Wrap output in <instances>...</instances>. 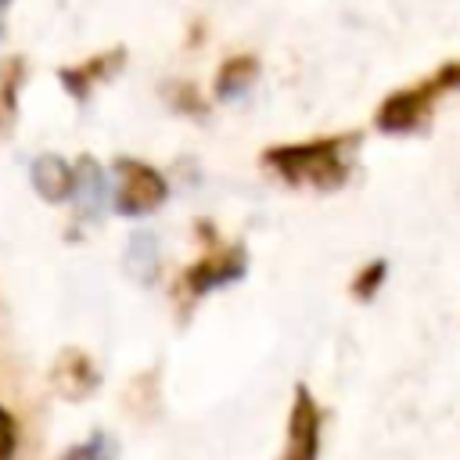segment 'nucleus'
<instances>
[{"mask_svg": "<svg viewBox=\"0 0 460 460\" xmlns=\"http://www.w3.org/2000/svg\"><path fill=\"white\" fill-rule=\"evenodd\" d=\"M356 133L316 137L298 144H273L262 151V162L288 183H305L316 190H338L349 180V147Z\"/></svg>", "mask_w": 460, "mask_h": 460, "instance_id": "nucleus-1", "label": "nucleus"}, {"mask_svg": "<svg viewBox=\"0 0 460 460\" xmlns=\"http://www.w3.org/2000/svg\"><path fill=\"white\" fill-rule=\"evenodd\" d=\"M460 90V61H446L438 65L431 75H424L420 83L413 86H402L395 93H388L377 111H374V126L388 137H402V133H417L431 111H435V101L442 93H453Z\"/></svg>", "mask_w": 460, "mask_h": 460, "instance_id": "nucleus-2", "label": "nucleus"}, {"mask_svg": "<svg viewBox=\"0 0 460 460\" xmlns=\"http://www.w3.org/2000/svg\"><path fill=\"white\" fill-rule=\"evenodd\" d=\"M111 172H115L111 205H115L119 216H147L169 198V180L140 158L122 155V158H115Z\"/></svg>", "mask_w": 460, "mask_h": 460, "instance_id": "nucleus-3", "label": "nucleus"}, {"mask_svg": "<svg viewBox=\"0 0 460 460\" xmlns=\"http://www.w3.org/2000/svg\"><path fill=\"white\" fill-rule=\"evenodd\" d=\"M320 428H323L320 402L313 399V392L305 385H295L280 460H320Z\"/></svg>", "mask_w": 460, "mask_h": 460, "instance_id": "nucleus-4", "label": "nucleus"}, {"mask_svg": "<svg viewBox=\"0 0 460 460\" xmlns=\"http://www.w3.org/2000/svg\"><path fill=\"white\" fill-rule=\"evenodd\" d=\"M122 65H126V47H108V50L90 54L86 61H75V65L58 68V83L65 86V93L72 101H86L93 93V86H101L111 75H119Z\"/></svg>", "mask_w": 460, "mask_h": 460, "instance_id": "nucleus-5", "label": "nucleus"}, {"mask_svg": "<svg viewBox=\"0 0 460 460\" xmlns=\"http://www.w3.org/2000/svg\"><path fill=\"white\" fill-rule=\"evenodd\" d=\"M58 395H65L68 402H79L86 399L97 385H101V374L93 367V359L83 352V349H65L58 359H54V374H50Z\"/></svg>", "mask_w": 460, "mask_h": 460, "instance_id": "nucleus-6", "label": "nucleus"}, {"mask_svg": "<svg viewBox=\"0 0 460 460\" xmlns=\"http://www.w3.org/2000/svg\"><path fill=\"white\" fill-rule=\"evenodd\" d=\"M241 273H244V252L234 248V252H219V255L198 259V262L183 273V284H187L194 295H201V291H212V288H219V284H226V280H237Z\"/></svg>", "mask_w": 460, "mask_h": 460, "instance_id": "nucleus-7", "label": "nucleus"}, {"mask_svg": "<svg viewBox=\"0 0 460 460\" xmlns=\"http://www.w3.org/2000/svg\"><path fill=\"white\" fill-rule=\"evenodd\" d=\"M29 176L43 201H68L75 194V169L58 155H40L32 162Z\"/></svg>", "mask_w": 460, "mask_h": 460, "instance_id": "nucleus-8", "label": "nucleus"}, {"mask_svg": "<svg viewBox=\"0 0 460 460\" xmlns=\"http://www.w3.org/2000/svg\"><path fill=\"white\" fill-rule=\"evenodd\" d=\"M259 79V58L255 54H230L226 61H219L216 79H212V93L219 101H234L241 93H248V86Z\"/></svg>", "mask_w": 460, "mask_h": 460, "instance_id": "nucleus-9", "label": "nucleus"}, {"mask_svg": "<svg viewBox=\"0 0 460 460\" xmlns=\"http://www.w3.org/2000/svg\"><path fill=\"white\" fill-rule=\"evenodd\" d=\"M25 75H29V65L22 54H7L0 61V137H7L18 122V97H22Z\"/></svg>", "mask_w": 460, "mask_h": 460, "instance_id": "nucleus-10", "label": "nucleus"}, {"mask_svg": "<svg viewBox=\"0 0 460 460\" xmlns=\"http://www.w3.org/2000/svg\"><path fill=\"white\" fill-rule=\"evenodd\" d=\"M385 277H388V262H385V259H370V262L352 277V295H356V298H374L377 288L385 284Z\"/></svg>", "mask_w": 460, "mask_h": 460, "instance_id": "nucleus-11", "label": "nucleus"}, {"mask_svg": "<svg viewBox=\"0 0 460 460\" xmlns=\"http://www.w3.org/2000/svg\"><path fill=\"white\" fill-rule=\"evenodd\" d=\"M165 97L183 115H205V101H201V93H198L194 83H169L165 86Z\"/></svg>", "mask_w": 460, "mask_h": 460, "instance_id": "nucleus-12", "label": "nucleus"}, {"mask_svg": "<svg viewBox=\"0 0 460 460\" xmlns=\"http://www.w3.org/2000/svg\"><path fill=\"white\" fill-rule=\"evenodd\" d=\"M61 460H115V442L108 438V435H90L86 442H79V446H72Z\"/></svg>", "mask_w": 460, "mask_h": 460, "instance_id": "nucleus-13", "label": "nucleus"}, {"mask_svg": "<svg viewBox=\"0 0 460 460\" xmlns=\"http://www.w3.org/2000/svg\"><path fill=\"white\" fill-rule=\"evenodd\" d=\"M14 446H18V424L7 413V406H0V460H14Z\"/></svg>", "mask_w": 460, "mask_h": 460, "instance_id": "nucleus-14", "label": "nucleus"}, {"mask_svg": "<svg viewBox=\"0 0 460 460\" xmlns=\"http://www.w3.org/2000/svg\"><path fill=\"white\" fill-rule=\"evenodd\" d=\"M7 4H11V0H0V7H7Z\"/></svg>", "mask_w": 460, "mask_h": 460, "instance_id": "nucleus-15", "label": "nucleus"}]
</instances>
